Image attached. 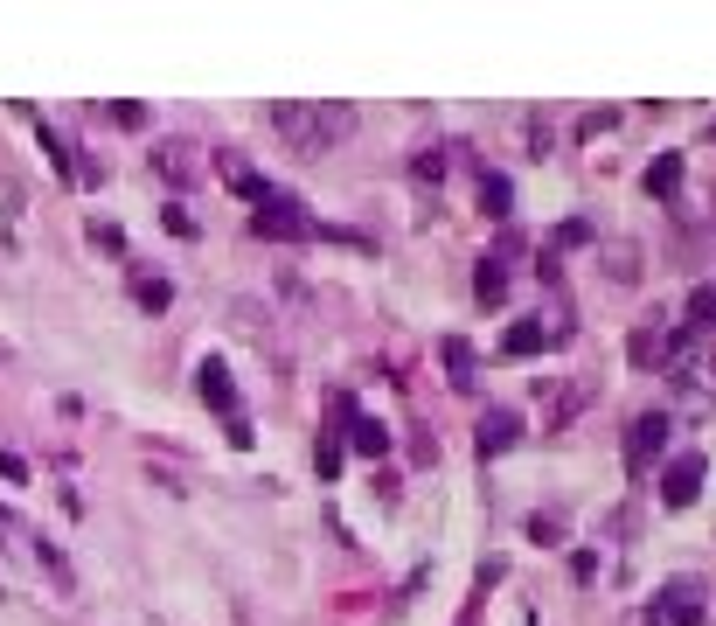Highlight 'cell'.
Instances as JSON below:
<instances>
[{"label":"cell","mask_w":716,"mask_h":626,"mask_svg":"<svg viewBox=\"0 0 716 626\" xmlns=\"http://www.w3.org/2000/svg\"><path fill=\"white\" fill-rule=\"evenodd\" d=\"M265 119H272V126L286 133L299 154H327V147H320V112H313V105H292V98H279V105H272Z\"/></svg>","instance_id":"obj_1"},{"label":"cell","mask_w":716,"mask_h":626,"mask_svg":"<svg viewBox=\"0 0 716 626\" xmlns=\"http://www.w3.org/2000/svg\"><path fill=\"white\" fill-rule=\"evenodd\" d=\"M251 230H258V237H279V244H299V237H313V223H306L292 202H279V195H272V202H258Z\"/></svg>","instance_id":"obj_2"},{"label":"cell","mask_w":716,"mask_h":626,"mask_svg":"<svg viewBox=\"0 0 716 626\" xmlns=\"http://www.w3.org/2000/svg\"><path fill=\"white\" fill-rule=\"evenodd\" d=\"M703 473H710L703 453H682L675 467L661 473V501H668V508H689V501H696V487H703Z\"/></svg>","instance_id":"obj_3"},{"label":"cell","mask_w":716,"mask_h":626,"mask_svg":"<svg viewBox=\"0 0 716 626\" xmlns=\"http://www.w3.org/2000/svg\"><path fill=\"white\" fill-rule=\"evenodd\" d=\"M216 174H223V188L230 195H244V202H272V181L251 167V160H237V154H216Z\"/></svg>","instance_id":"obj_4"},{"label":"cell","mask_w":716,"mask_h":626,"mask_svg":"<svg viewBox=\"0 0 716 626\" xmlns=\"http://www.w3.org/2000/svg\"><path fill=\"white\" fill-rule=\"evenodd\" d=\"M195 390H202L209 411H230V418H237V390H230V369H223V362H202V369H195Z\"/></svg>","instance_id":"obj_5"},{"label":"cell","mask_w":716,"mask_h":626,"mask_svg":"<svg viewBox=\"0 0 716 626\" xmlns=\"http://www.w3.org/2000/svg\"><path fill=\"white\" fill-rule=\"evenodd\" d=\"M661 446H668V418L654 411V418H640V425H633V439H626V467L640 473V467H647V453H661Z\"/></svg>","instance_id":"obj_6"},{"label":"cell","mask_w":716,"mask_h":626,"mask_svg":"<svg viewBox=\"0 0 716 626\" xmlns=\"http://www.w3.org/2000/svg\"><path fill=\"white\" fill-rule=\"evenodd\" d=\"M515 439H522V418H515V411H487V418H480V460H487V453H508Z\"/></svg>","instance_id":"obj_7"},{"label":"cell","mask_w":716,"mask_h":626,"mask_svg":"<svg viewBox=\"0 0 716 626\" xmlns=\"http://www.w3.org/2000/svg\"><path fill=\"white\" fill-rule=\"evenodd\" d=\"M35 564H42V578H49V585H56L63 599H77V564H70V557H63V550H56L49 536L35 543Z\"/></svg>","instance_id":"obj_8"},{"label":"cell","mask_w":716,"mask_h":626,"mask_svg":"<svg viewBox=\"0 0 716 626\" xmlns=\"http://www.w3.org/2000/svg\"><path fill=\"white\" fill-rule=\"evenodd\" d=\"M605 279L612 286H633L640 279V244H605Z\"/></svg>","instance_id":"obj_9"},{"label":"cell","mask_w":716,"mask_h":626,"mask_svg":"<svg viewBox=\"0 0 716 626\" xmlns=\"http://www.w3.org/2000/svg\"><path fill=\"white\" fill-rule=\"evenodd\" d=\"M550 334H543V320H515L508 334H501V355H536Z\"/></svg>","instance_id":"obj_10"},{"label":"cell","mask_w":716,"mask_h":626,"mask_svg":"<svg viewBox=\"0 0 716 626\" xmlns=\"http://www.w3.org/2000/svg\"><path fill=\"white\" fill-rule=\"evenodd\" d=\"M355 453H362V460H383V453H390V425H383V418H355Z\"/></svg>","instance_id":"obj_11"},{"label":"cell","mask_w":716,"mask_h":626,"mask_svg":"<svg viewBox=\"0 0 716 626\" xmlns=\"http://www.w3.org/2000/svg\"><path fill=\"white\" fill-rule=\"evenodd\" d=\"M682 188V154H661L647 167V195H675Z\"/></svg>","instance_id":"obj_12"},{"label":"cell","mask_w":716,"mask_h":626,"mask_svg":"<svg viewBox=\"0 0 716 626\" xmlns=\"http://www.w3.org/2000/svg\"><path fill=\"white\" fill-rule=\"evenodd\" d=\"M473 293H480V300H501V293H508V272H501L494 258H480V272H473Z\"/></svg>","instance_id":"obj_13"},{"label":"cell","mask_w":716,"mask_h":626,"mask_svg":"<svg viewBox=\"0 0 716 626\" xmlns=\"http://www.w3.org/2000/svg\"><path fill=\"white\" fill-rule=\"evenodd\" d=\"M133 300H140L146 313H160L167 300H174V286H167V279H133Z\"/></svg>","instance_id":"obj_14"},{"label":"cell","mask_w":716,"mask_h":626,"mask_svg":"<svg viewBox=\"0 0 716 626\" xmlns=\"http://www.w3.org/2000/svg\"><path fill=\"white\" fill-rule=\"evenodd\" d=\"M445 369H452V383H473V348H466L459 334L445 341Z\"/></svg>","instance_id":"obj_15"},{"label":"cell","mask_w":716,"mask_h":626,"mask_svg":"<svg viewBox=\"0 0 716 626\" xmlns=\"http://www.w3.org/2000/svg\"><path fill=\"white\" fill-rule=\"evenodd\" d=\"M160 174H167V181H195V160H188V147H160Z\"/></svg>","instance_id":"obj_16"},{"label":"cell","mask_w":716,"mask_h":626,"mask_svg":"<svg viewBox=\"0 0 716 626\" xmlns=\"http://www.w3.org/2000/svg\"><path fill=\"white\" fill-rule=\"evenodd\" d=\"M480 209H487V216H508V181H501V174L480 181Z\"/></svg>","instance_id":"obj_17"},{"label":"cell","mask_w":716,"mask_h":626,"mask_svg":"<svg viewBox=\"0 0 716 626\" xmlns=\"http://www.w3.org/2000/svg\"><path fill=\"white\" fill-rule=\"evenodd\" d=\"M689 320H696V327L716 320V286H696V293H689Z\"/></svg>","instance_id":"obj_18"},{"label":"cell","mask_w":716,"mask_h":626,"mask_svg":"<svg viewBox=\"0 0 716 626\" xmlns=\"http://www.w3.org/2000/svg\"><path fill=\"white\" fill-rule=\"evenodd\" d=\"M619 126V112H584L577 119V140H598V133H612Z\"/></svg>","instance_id":"obj_19"},{"label":"cell","mask_w":716,"mask_h":626,"mask_svg":"<svg viewBox=\"0 0 716 626\" xmlns=\"http://www.w3.org/2000/svg\"><path fill=\"white\" fill-rule=\"evenodd\" d=\"M668 626H703V606H696V599H682V592H675V606H668Z\"/></svg>","instance_id":"obj_20"},{"label":"cell","mask_w":716,"mask_h":626,"mask_svg":"<svg viewBox=\"0 0 716 626\" xmlns=\"http://www.w3.org/2000/svg\"><path fill=\"white\" fill-rule=\"evenodd\" d=\"M112 126H126V133H140V126H146V112H140V105H112Z\"/></svg>","instance_id":"obj_21"},{"label":"cell","mask_w":716,"mask_h":626,"mask_svg":"<svg viewBox=\"0 0 716 626\" xmlns=\"http://www.w3.org/2000/svg\"><path fill=\"white\" fill-rule=\"evenodd\" d=\"M0 480H14V487H21V480H28V460H21V453H0Z\"/></svg>","instance_id":"obj_22"}]
</instances>
